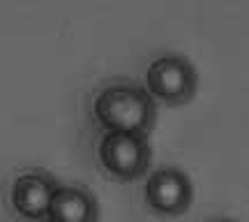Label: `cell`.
<instances>
[{
  "label": "cell",
  "instance_id": "obj_1",
  "mask_svg": "<svg viewBox=\"0 0 249 222\" xmlns=\"http://www.w3.org/2000/svg\"><path fill=\"white\" fill-rule=\"evenodd\" d=\"M160 102L134 79H111L92 90L90 118L104 132H127L150 137L157 123Z\"/></svg>",
  "mask_w": 249,
  "mask_h": 222
},
{
  "label": "cell",
  "instance_id": "obj_2",
  "mask_svg": "<svg viewBox=\"0 0 249 222\" xmlns=\"http://www.w3.org/2000/svg\"><path fill=\"white\" fill-rule=\"evenodd\" d=\"M143 86L166 107H182L198 90V72L187 56L164 51L155 56L143 72Z\"/></svg>",
  "mask_w": 249,
  "mask_h": 222
},
{
  "label": "cell",
  "instance_id": "obj_3",
  "mask_svg": "<svg viewBox=\"0 0 249 222\" xmlns=\"http://www.w3.org/2000/svg\"><path fill=\"white\" fill-rule=\"evenodd\" d=\"M97 162L108 178L118 183H134L150 169V139L143 134L102 132L97 141Z\"/></svg>",
  "mask_w": 249,
  "mask_h": 222
},
{
  "label": "cell",
  "instance_id": "obj_4",
  "mask_svg": "<svg viewBox=\"0 0 249 222\" xmlns=\"http://www.w3.org/2000/svg\"><path fill=\"white\" fill-rule=\"evenodd\" d=\"M60 181L42 167L18 171L9 185V211L18 222H49Z\"/></svg>",
  "mask_w": 249,
  "mask_h": 222
},
{
  "label": "cell",
  "instance_id": "obj_5",
  "mask_svg": "<svg viewBox=\"0 0 249 222\" xmlns=\"http://www.w3.org/2000/svg\"><path fill=\"white\" fill-rule=\"evenodd\" d=\"M143 202L157 218H178L194 202V185L182 169L164 164L145 178Z\"/></svg>",
  "mask_w": 249,
  "mask_h": 222
},
{
  "label": "cell",
  "instance_id": "obj_6",
  "mask_svg": "<svg viewBox=\"0 0 249 222\" xmlns=\"http://www.w3.org/2000/svg\"><path fill=\"white\" fill-rule=\"evenodd\" d=\"M49 222H99V202L95 192L81 183H60Z\"/></svg>",
  "mask_w": 249,
  "mask_h": 222
},
{
  "label": "cell",
  "instance_id": "obj_7",
  "mask_svg": "<svg viewBox=\"0 0 249 222\" xmlns=\"http://www.w3.org/2000/svg\"><path fill=\"white\" fill-rule=\"evenodd\" d=\"M213 222H235V220H229V218H219V220H213Z\"/></svg>",
  "mask_w": 249,
  "mask_h": 222
}]
</instances>
